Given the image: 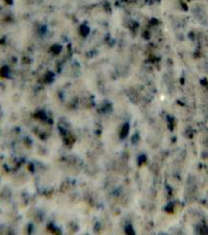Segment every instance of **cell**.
Masks as SVG:
<instances>
[]
</instances>
